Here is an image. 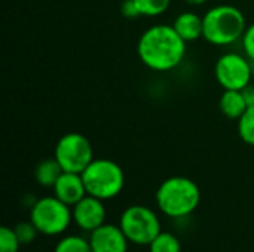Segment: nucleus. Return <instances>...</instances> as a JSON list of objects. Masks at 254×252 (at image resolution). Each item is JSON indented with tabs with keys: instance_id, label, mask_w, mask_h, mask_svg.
Listing matches in <instances>:
<instances>
[{
	"instance_id": "obj_16",
	"label": "nucleus",
	"mask_w": 254,
	"mask_h": 252,
	"mask_svg": "<svg viewBox=\"0 0 254 252\" xmlns=\"http://www.w3.org/2000/svg\"><path fill=\"white\" fill-rule=\"evenodd\" d=\"M54 252H92L89 239L79 235H68L58 241Z\"/></svg>"
},
{
	"instance_id": "obj_14",
	"label": "nucleus",
	"mask_w": 254,
	"mask_h": 252,
	"mask_svg": "<svg viewBox=\"0 0 254 252\" xmlns=\"http://www.w3.org/2000/svg\"><path fill=\"white\" fill-rule=\"evenodd\" d=\"M63 168L55 157H48L40 160L34 168V180L39 186L45 189H52L57 180L63 174Z\"/></svg>"
},
{
	"instance_id": "obj_5",
	"label": "nucleus",
	"mask_w": 254,
	"mask_h": 252,
	"mask_svg": "<svg viewBox=\"0 0 254 252\" xmlns=\"http://www.w3.org/2000/svg\"><path fill=\"white\" fill-rule=\"evenodd\" d=\"M30 221L36 226L40 235L58 236L64 233L73 221L71 206L61 202L54 195L43 196L31 205Z\"/></svg>"
},
{
	"instance_id": "obj_20",
	"label": "nucleus",
	"mask_w": 254,
	"mask_h": 252,
	"mask_svg": "<svg viewBox=\"0 0 254 252\" xmlns=\"http://www.w3.org/2000/svg\"><path fill=\"white\" fill-rule=\"evenodd\" d=\"M21 247L13 229L6 226L0 227V252H18Z\"/></svg>"
},
{
	"instance_id": "obj_3",
	"label": "nucleus",
	"mask_w": 254,
	"mask_h": 252,
	"mask_svg": "<svg viewBox=\"0 0 254 252\" xmlns=\"http://www.w3.org/2000/svg\"><path fill=\"white\" fill-rule=\"evenodd\" d=\"M202 37L214 46H231L243 39L247 21L241 9L232 4H217L204 16Z\"/></svg>"
},
{
	"instance_id": "obj_23",
	"label": "nucleus",
	"mask_w": 254,
	"mask_h": 252,
	"mask_svg": "<svg viewBox=\"0 0 254 252\" xmlns=\"http://www.w3.org/2000/svg\"><path fill=\"white\" fill-rule=\"evenodd\" d=\"M243 95H244V98H246V101H247V105H249V107L254 105V85L253 83L247 85V86L243 89Z\"/></svg>"
},
{
	"instance_id": "obj_2",
	"label": "nucleus",
	"mask_w": 254,
	"mask_h": 252,
	"mask_svg": "<svg viewBox=\"0 0 254 252\" xmlns=\"http://www.w3.org/2000/svg\"><path fill=\"white\" fill-rule=\"evenodd\" d=\"M155 201L158 209L164 215L179 220L189 217L196 211L201 203V190L193 180L176 175L159 184Z\"/></svg>"
},
{
	"instance_id": "obj_13",
	"label": "nucleus",
	"mask_w": 254,
	"mask_h": 252,
	"mask_svg": "<svg viewBox=\"0 0 254 252\" xmlns=\"http://www.w3.org/2000/svg\"><path fill=\"white\" fill-rule=\"evenodd\" d=\"M219 108L220 113L232 120H238L244 111L249 108L247 101L243 95V91H223L220 100H219Z\"/></svg>"
},
{
	"instance_id": "obj_24",
	"label": "nucleus",
	"mask_w": 254,
	"mask_h": 252,
	"mask_svg": "<svg viewBox=\"0 0 254 252\" xmlns=\"http://www.w3.org/2000/svg\"><path fill=\"white\" fill-rule=\"evenodd\" d=\"M189 6H201L204 3H207L208 0H185Z\"/></svg>"
},
{
	"instance_id": "obj_15",
	"label": "nucleus",
	"mask_w": 254,
	"mask_h": 252,
	"mask_svg": "<svg viewBox=\"0 0 254 252\" xmlns=\"http://www.w3.org/2000/svg\"><path fill=\"white\" fill-rule=\"evenodd\" d=\"M149 252H182L180 239L170 233V232H161L149 245Z\"/></svg>"
},
{
	"instance_id": "obj_9",
	"label": "nucleus",
	"mask_w": 254,
	"mask_h": 252,
	"mask_svg": "<svg viewBox=\"0 0 254 252\" xmlns=\"http://www.w3.org/2000/svg\"><path fill=\"white\" fill-rule=\"evenodd\" d=\"M73 223L83 232H94L95 229L106 224L107 211L104 206V201L86 195L82 201H79L74 206H71Z\"/></svg>"
},
{
	"instance_id": "obj_21",
	"label": "nucleus",
	"mask_w": 254,
	"mask_h": 252,
	"mask_svg": "<svg viewBox=\"0 0 254 252\" xmlns=\"http://www.w3.org/2000/svg\"><path fill=\"white\" fill-rule=\"evenodd\" d=\"M241 46L244 53L254 61V22H252L250 25H247L244 36L241 39Z\"/></svg>"
},
{
	"instance_id": "obj_1",
	"label": "nucleus",
	"mask_w": 254,
	"mask_h": 252,
	"mask_svg": "<svg viewBox=\"0 0 254 252\" xmlns=\"http://www.w3.org/2000/svg\"><path fill=\"white\" fill-rule=\"evenodd\" d=\"M137 53L147 68L165 73L182 64L186 55V42L174 30L173 24H156L140 36Z\"/></svg>"
},
{
	"instance_id": "obj_12",
	"label": "nucleus",
	"mask_w": 254,
	"mask_h": 252,
	"mask_svg": "<svg viewBox=\"0 0 254 252\" xmlns=\"http://www.w3.org/2000/svg\"><path fill=\"white\" fill-rule=\"evenodd\" d=\"M173 27L186 43L196 42L198 39L202 37V33H204L202 16H199L198 13L190 12V10L182 12L179 16H176Z\"/></svg>"
},
{
	"instance_id": "obj_4",
	"label": "nucleus",
	"mask_w": 254,
	"mask_h": 252,
	"mask_svg": "<svg viewBox=\"0 0 254 252\" xmlns=\"http://www.w3.org/2000/svg\"><path fill=\"white\" fill-rule=\"evenodd\" d=\"M86 193L101 201L115 199L125 187L124 169L110 159H94L82 172Z\"/></svg>"
},
{
	"instance_id": "obj_18",
	"label": "nucleus",
	"mask_w": 254,
	"mask_h": 252,
	"mask_svg": "<svg viewBox=\"0 0 254 252\" xmlns=\"http://www.w3.org/2000/svg\"><path fill=\"white\" fill-rule=\"evenodd\" d=\"M238 135L246 144L254 146V105L249 107L238 119Z\"/></svg>"
},
{
	"instance_id": "obj_17",
	"label": "nucleus",
	"mask_w": 254,
	"mask_h": 252,
	"mask_svg": "<svg viewBox=\"0 0 254 252\" xmlns=\"http://www.w3.org/2000/svg\"><path fill=\"white\" fill-rule=\"evenodd\" d=\"M140 16L155 18L168 10L173 0H132Z\"/></svg>"
},
{
	"instance_id": "obj_19",
	"label": "nucleus",
	"mask_w": 254,
	"mask_h": 252,
	"mask_svg": "<svg viewBox=\"0 0 254 252\" xmlns=\"http://www.w3.org/2000/svg\"><path fill=\"white\" fill-rule=\"evenodd\" d=\"M13 232H15L18 241L21 242V245H31V244L36 241L37 235H40L39 230L36 229V226H34L30 220H28V221L18 223V224L13 227Z\"/></svg>"
},
{
	"instance_id": "obj_22",
	"label": "nucleus",
	"mask_w": 254,
	"mask_h": 252,
	"mask_svg": "<svg viewBox=\"0 0 254 252\" xmlns=\"http://www.w3.org/2000/svg\"><path fill=\"white\" fill-rule=\"evenodd\" d=\"M121 10H122L124 16H127V18H137V16H140V13H138V10H137V7H135L132 0H125L122 3V6H121Z\"/></svg>"
},
{
	"instance_id": "obj_10",
	"label": "nucleus",
	"mask_w": 254,
	"mask_h": 252,
	"mask_svg": "<svg viewBox=\"0 0 254 252\" xmlns=\"http://www.w3.org/2000/svg\"><path fill=\"white\" fill-rule=\"evenodd\" d=\"M89 244L92 252H128V238L119 224L106 223L89 233Z\"/></svg>"
},
{
	"instance_id": "obj_6",
	"label": "nucleus",
	"mask_w": 254,
	"mask_h": 252,
	"mask_svg": "<svg viewBox=\"0 0 254 252\" xmlns=\"http://www.w3.org/2000/svg\"><path fill=\"white\" fill-rule=\"evenodd\" d=\"M119 227L128 238L129 244L144 247H147L162 232L158 214L144 205L128 206L121 215Z\"/></svg>"
},
{
	"instance_id": "obj_11",
	"label": "nucleus",
	"mask_w": 254,
	"mask_h": 252,
	"mask_svg": "<svg viewBox=\"0 0 254 252\" xmlns=\"http://www.w3.org/2000/svg\"><path fill=\"white\" fill-rule=\"evenodd\" d=\"M54 196L68 206H74L79 201H82L88 193L82 178V174L76 172H63L52 187Z\"/></svg>"
},
{
	"instance_id": "obj_8",
	"label": "nucleus",
	"mask_w": 254,
	"mask_h": 252,
	"mask_svg": "<svg viewBox=\"0 0 254 252\" xmlns=\"http://www.w3.org/2000/svg\"><path fill=\"white\" fill-rule=\"evenodd\" d=\"M214 76L223 91H243L253 82L252 59L246 53L226 52L216 61Z\"/></svg>"
},
{
	"instance_id": "obj_25",
	"label": "nucleus",
	"mask_w": 254,
	"mask_h": 252,
	"mask_svg": "<svg viewBox=\"0 0 254 252\" xmlns=\"http://www.w3.org/2000/svg\"><path fill=\"white\" fill-rule=\"evenodd\" d=\"M252 74H253V82H254V61H252Z\"/></svg>"
},
{
	"instance_id": "obj_7",
	"label": "nucleus",
	"mask_w": 254,
	"mask_h": 252,
	"mask_svg": "<svg viewBox=\"0 0 254 252\" xmlns=\"http://www.w3.org/2000/svg\"><path fill=\"white\" fill-rule=\"evenodd\" d=\"M54 157L58 160L64 172L82 174L95 159L89 140L79 132L64 134L55 146Z\"/></svg>"
}]
</instances>
